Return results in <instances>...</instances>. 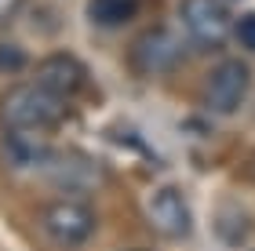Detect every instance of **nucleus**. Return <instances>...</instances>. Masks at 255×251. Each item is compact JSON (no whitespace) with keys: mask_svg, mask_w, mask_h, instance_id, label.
Wrapping results in <instances>:
<instances>
[{"mask_svg":"<svg viewBox=\"0 0 255 251\" xmlns=\"http://www.w3.org/2000/svg\"><path fill=\"white\" fill-rule=\"evenodd\" d=\"M128 251H142V248H128Z\"/></svg>","mask_w":255,"mask_h":251,"instance_id":"14","label":"nucleus"},{"mask_svg":"<svg viewBox=\"0 0 255 251\" xmlns=\"http://www.w3.org/2000/svg\"><path fill=\"white\" fill-rule=\"evenodd\" d=\"M135 0H88V15L95 26H124L135 18Z\"/></svg>","mask_w":255,"mask_h":251,"instance_id":"10","label":"nucleus"},{"mask_svg":"<svg viewBox=\"0 0 255 251\" xmlns=\"http://www.w3.org/2000/svg\"><path fill=\"white\" fill-rule=\"evenodd\" d=\"M234 40L245 51H255V11H245V15L234 22Z\"/></svg>","mask_w":255,"mask_h":251,"instance_id":"12","label":"nucleus"},{"mask_svg":"<svg viewBox=\"0 0 255 251\" xmlns=\"http://www.w3.org/2000/svg\"><path fill=\"white\" fill-rule=\"evenodd\" d=\"M146 215H149V222H153V230L160 237H168V241H186L190 230H193L190 204L175 186H160L153 197H149Z\"/></svg>","mask_w":255,"mask_h":251,"instance_id":"7","label":"nucleus"},{"mask_svg":"<svg viewBox=\"0 0 255 251\" xmlns=\"http://www.w3.org/2000/svg\"><path fill=\"white\" fill-rule=\"evenodd\" d=\"M248 91H252V70L241 59H223L204 81V106L219 117H230L245 106Z\"/></svg>","mask_w":255,"mask_h":251,"instance_id":"6","label":"nucleus"},{"mask_svg":"<svg viewBox=\"0 0 255 251\" xmlns=\"http://www.w3.org/2000/svg\"><path fill=\"white\" fill-rule=\"evenodd\" d=\"M0 150H4V153H0V157H4V164H11L15 171H29V167H40L48 146H40L29 131H4Z\"/></svg>","mask_w":255,"mask_h":251,"instance_id":"9","label":"nucleus"},{"mask_svg":"<svg viewBox=\"0 0 255 251\" xmlns=\"http://www.w3.org/2000/svg\"><path fill=\"white\" fill-rule=\"evenodd\" d=\"M33 81L44 84L48 91H55V95H62V98H73V95H80V87L88 84V70H84V62H80L77 55L55 51L37 66V77H33Z\"/></svg>","mask_w":255,"mask_h":251,"instance_id":"8","label":"nucleus"},{"mask_svg":"<svg viewBox=\"0 0 255 251\" xmlns=\"http://www.w3.org/2000/svg\"><path fill=\"white\" fill-rule=\"evenodd\" d=\"M40 222H44V233L62 248H84L91 237H95V226H99L95 211L80 197H62V200L48 204L44 215H40Z\"/></svg>","mask_w":255,"mask_h":251,"instance_id":"4","label":"nucleus"},{"mask_svg":"<svg viewBox=\"0 0 255 251\" xmlns=\"http://www.w3.org/2000/svg\"><path fill=\"white\" fill-rule=\"evenodd\" d=\"M73 113V98H62L48 91L44 84H15L4 91L0 98V124L4 131H29V135H44V131H59Z\"/></svg>","mask_w":255,"mask_h":251,"instance_id":"1","label":"nucleus"},{"mask_svg":"<svg viewBox=\"0 0 255 251\" xmlns=\"http://www.w3.org/2000/svg\"><path fill=\"white\" fill-rule=\"evenodd\" d=\"M22 7H26V0H0V29L11 26L22 15Z\"/></svg>","mask_w":255,"mask_h":251,"instance_id":"13","label":"nucleus"},{"mask_svg":"<svg viewBox=\"0 0 255 251\" xmlns=\"http://www.w3.org/2000/svg\"><path fill=\"white\" fill-rule=\"evenodd\" d=\"M40 171L51 186H59L66 193H91L106 178V171H102L95 157L77 153V150H48L40 161Z\"/></svg>","mask_w":255,"mask_h":251,"instance_id":"3","label":"nucleus"},{"mask_svg":"<svg viewBox=\"0 0 255 251\" xmlns=\"http://www.w3.org/2000/svg\"><path fill=\"white\" fill-rule=\"evenodd\" d=\"M26 66H29L26 48H18V44H0V73L15 77V73L26 70Z\"/></svg>","mask_w":255,"mask_h":251,"instance_id":"11","label":"nucleus"},{"mask_svg":"<svg viewBox=\"0 0 255 251\" xmlns=\"http://www.w3.org/2000/svg\"><path fill=\"white\" fill-rule=\"evenodd\" d=\"M179 18L197 51H223L226 40L234 37L230 0H182Z\"/></svg>","mask_w":255,"mask_h":251,"instance_id":"2","label":"nucleus"},{"mask_svg":"<svg viewBox=\"0 0 255 251\" xmlns=\"http://www.w3.org/2000/svg\"><path fill=\"white\" fill-rule=\"evenodd\" d=\"M182 59H186V44L164 26L146 29L131 44V70L142 77H164L171 70H179Z\"/></svg>","mask_w":255,"mask_h":251,"instance_id":"5","label":"nucleus"},{"mask_svg":"<svg viewBox=\"0 0 255 251\" xmlns=\"http://www.w3.org/2000/svg\"><path fill=\"white\" fill-rule=\"evenodd\" d=\"M135 4H138V0H135Z\"/></svg>","mask_w":255,"mask_h":251,"instance_id":"15","label":"nucleus"}]
</instances>
